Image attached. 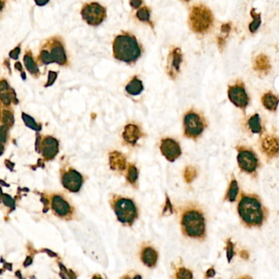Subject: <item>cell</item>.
Instances as JSON below:
<instances>
[{
    "instance_id": "12",
    "label": "cell",
    "mask_w": 279,
    "mask_h": 279,
    "mask_svg": "<svg viewBox=\"0 0 279 279\" xmlns=\"http://www.w3.org/2000/svg\"><path fill=\"white\" fill-rule=\"evenodd\" d=\"M51 205H52V211L57 216L67 218V219L72 218V213H73L72 206L61 195H52Z\"/></svg>"
},
{
    "instance_id": "21",
    "label": "cell",
    "mask_w": 279,
    "mask_h": 279,
    "mask_svg": "<svg viewBox=\"0 0 279 279\" xmlns=\"http://www.w3.org/2000/svg\"><path fill=\"white\" fill-rule=\"evenodd\" d=\"M110 165L114 171H122L126 170V159L122 153L113 152L110 154Z\"/></svg>"
},
{
    "instance_id": "3",
    "label": "cell",
    "mask_w": 279,
    "mask_h": 279,
    "mask_svg": "<svg viewBox=\"0 0 279 279\" xmlns=\"http://www.w3.org/2000/svg\"><path fill=\"white\" fill-rule=\"evenodd\" d=\"M184 235L188 238L203 239L206 236V220L203 213L197 208H188L181 216Z\"/></svg>"
},
{
    "instance_id": "30",
    "label": "cell",
    "mask_w": 279,
    "mask_h": 279,
    "mask_svg": "<svg viewBox=\"0 0 279 279\" xmlns=\"http://www.w3.org/2000/svg\"><path fill=\"white\" fill-rule=\"evenodd\" d=\"M22 119L24 121L25 125L27 127L31 128L32 130H36V131L41 130V127L35 122V120L26 113H22Z\"/></svg>"
},
{
    "instance_id": "32",
    "label": "cell",
    "mask_w": 279,
    "mask_h": 279,
    "mask_svg": "<svg viewBox=\"0 0 279 279\" xmlns=\"http://www.w3.org/2000/svg\"><path fill=\"white\" fill-rule=\"evenodd\" d=\"M138 171L134 164H130L127 174V180L130 184H135L138 180Z\"/></svg>"
},
{
    "instance_id": "11",
    "label": "cell",
    "mask_w": 279,
    "mask_h": 279,
    "mask_svg": "<svg viewBox=\"0 0 279 279\" xmlns=\"http://www.w3.org/2000/svg\"><path fill=\"white\" fill-rule=\"evenodd\" d=\"M83 177L79 172L73 169L66 171L62 176V184L67 190L72 193H78L82 186Z\"/></svg>"
},
{
    "instance_id": "6",
    "label": "cell",
    "mask_w": 279,
    "mask_h": 279,
    "mask_svg": "<svg viewBox=\"0 0 279 279\" xmlns=\"http://www.w3.org/2000/svg\"><path fill=\"white\" fill-rule=\"evenodd\" d=\"M111 206L115 211L117 219L125 225H132L138 217L136 206L134 201L129 198L114 196L111 201Z\"/></svg>"
},
{
    "instance_id": "15",
    "label": "cell",
    "mask_w": 279,
    "mask_h": 279,
    "mask_svg": "<svg viewBox=\"0 0 279 279\" xmlns=\"http://www.w3.org/2000/svg\"><path fill=\"white\" fill-rule=\"evenodd\" d=\"M261 150L268 157H274L279 154V140L273 135L266 134L261 140Z\"/></svg>"
},
{
    "instance_id": "4",
    "label": "cell",
    "mask_w": 279,
    "mask_h": 279,
    "mask_svg": "<svg viewBox=\"0 0 279 279\" xmlns=\"http://www.w3.org/2000/svg\"><path fill=\"white\" fill-rule=\"evenodd\" d=\"M38 61L42 65H48L54 63L63 67L67 65L68 60L61 37H52L41 46Z\"/></svg>"
},
{
    "instance_id": "41",
    "label": "cell",
    "mask_w": 279,
    "mask_h": 279,
    "mask_svg": "<svg viewBox=\"0 0 279 279\" xmlns=\"http://www.w3.org/2000/svg\"><path fill=\"white\" fill-rule=\"evenodd\" d=\"M15 68L18 70V71H19V72H21V76H22V78L24 80H26V73H25L24 71H23V68H22V64H21V63L17 62V63H15Z\"/></svg>"
},
{
    "instance_id": "34",
    "label": "cell",
    "mask_w": 279,
    "mask_h": 279,
    "mask_svg": "<svg viewBox=\"0 0 279 279\" xmlns=\"http://www.w3.org/2000/svg\"><path fill=\"white\" fill-rule=\"evenodd\" d=\"M226 252H227V258L229 262L231 261L232 259L234 258L235 252H234V244L232 243L230 239L227 241L226 244Z\"/></svg>"
},
{
    "instance_id": "39",
    "label": "cell",
    "mask_w": 279,
    "mask_h": 279,
    "mask_svg": "<svg viewBox=\"0 0 279 279\" xmlns=\"http://www.w3.org/2000/svg\"><path fill=\"white\" fill-rule=\"evenodd\" d=\"M230 31H231V24L230 23H226L221 26V33L225 34V35H229Z\"/></svg>"
},
{
    "instance_id": "44",
    "label": "cell",
    "mask_w": 279,
    "mask_h": 279,
    "mask_svg": "<svg viewBox=\"0 0 279 279\" xmlns=\"http://www.w3.org/2000/svg\"><path fill=\"white\" fill-rule=\"evenodd\" d=\"M240 255L241 257L243 258V259H244V260H247V259H248L249 258L248 253H247V251H241Z\"/></svg>"
},
{
    "instance_id": "24",
    "label": "cell",
    "mask_w": 279,
    "mask_h": 279,
    "mask_svg": "<svg viewBox=\"0 0 279 279\" xmlns=\"http://www.w3.org/2000/svg\"><path fill=\"white\" fill-rule=\"evenodd\" d=\"M143 82L137 76H134L126 86V91L130 95H139L143 91Z\"/></svg>"
},
{
    "instance_id": "7",
    "label": "cell",
    "mask_w": 279,
    "mask_h": 279,
    "mask_svg": "<svg viewBox=\"0 0 279 279\" xmlns=\"http://www.w3.org/2000/svg\"><path fill=\"white\" fill-rule=\"evenodd\" d=\"M206 123L201 116L194 110H189L184 117V130L185 136L196 139L203 132Z\"/></svg>"
},
{
    "instance_id": "29",
    "label": "cell",
    "mask_w": 279,
    "mask_h": 279,
    "mask_svg": "<svg viewBox=\"0 0 279 279\" xmlns=\"http://www.w3.org/2000/svg\"><path fill=\"white\" fill-rule=\"evenodd\" d=\"M2 122L3 125L9 128L12 127L14 125V117L11 110H2Z\"/></svg>"
},
{
    "instance_id": "23",
    "label": "cell",
    "mask_w": 279,
    "mask_h": 279,
    "mask_svg": "<svg viewBox=\"0 0 279 279\" xmlns=\"http://www.w3.org/2000/svg\"><path fill=\"white\" fill-rule=\"evenodd\" d=\"M263 106L270 111H275L277 110L279 103V98L277 96L274 95L273 93L268 92L264 93L261 98Z\"/></svg>"
},
{
    "instance_id": "36",
    "label": "cell",
    "mask_w": 279,
    "mask_h": 279,
    "mask_svg": "<svg viewBox=\"0 0 279 279\" xmlns=\"http://www.w3.org/2000/svg\"><path fill=\"white\" fill-rule=\"evenodd\" d=\"M57 77H58V73L56 72H52V71H49L48 72V82L44 85V87H49L51 85H53L55 82V80H57Z\"/></svg>"
},
{
    "instance_id": "42",
    "label": "cell",
    "mask_w": 279,
    "mask_h": 279,
    "mask_svg": "<svg viewBox=\"0 0 279 279\" xmlns=\"http://www.w3.org/2000/svg\"><path fill=\"white\" fill-rule=\"evenodd\" d=\"M48 2L49 0H35V5L39 7L45 6Z\"/></svg>"
},
{
    "instance_id": "2",
    "label": "cell",
    "mask_w": 279,
    "mask_h": 279,
    "mask_svg": "<svg viewBox=\"0 0 279 279\" xmlns=\"http://www.w3.org/2000/svg\"><path fill=\"white\" fill-rule=\"evenodd\" d=\"M113 56L117 60L126 63H133L142 54L139 42L130 33L117 35L113 44Z\"/></svg>"
},
{
    "instance_id": "5",
    "label": "cell",
    "mask_w": 279,
    "mask_h": 279,
    "mask_svg": "<svg viewBox=\"0 0 279 279\" xmlns=\"http://www.w3.org/2000/svg\"><path fill=\"white\" fill-rule=\"evenodd\" d=\"M213 23L214 17L207 7L198 5L192 8L188 17V25L193 32L205 34L210 31Z\"/></svg>"
},
{
    "instance_id": "17",
    "label": "cell",
    "mask_w": 279,
    "mask_h": 279,
    "mask_svg": "<svg viewBox=\"0 0 279 279\" xmlns=\"http://www.w3.org/2000/svg\"><path fill=\"white\" fill-rule=\"evenodd\" d=\"M122 136L126 143L130 145H134L141 137L143 136V134L141 132L139 126L134 124H130L125 127Z\"/></svg>"
},
{
    "instance_id": "20",
    "label": "cell",
    "mask_w": 279,
    "mask_h": 279,
    "mask_svg": "<svg viewBox=\"0 0 279 279\" xmlns=\"http://www.w3.org/2000/svg\"><path fill=\"white\" fill-rule=\"evenodd\" d=\"M271 68L272 67H271L270 62L266 55L261 53L255 58L254 62V69L255 72L262 75H267L270 72Z\"/></svg>"
},
{
    "instance_id": "14",
    "label": "cell",
    "mask_w": 279,
    "mask_h": 279,
    "mask_svg": "<svg viewBox=\"0 0 279 279\" xmlns=\"http://www.w3.org/2000/svg\"><path fill=\"white\" fill-rule=\"evenodd\" d=\"M183 63L182 51L180 48H174L170 52L168 58V65H167V72L171 78H176L178 74L180 73V67Z\"/></svg>"
},
{
    "instance_id": "27",
    "label": "cell",
    "mask_w": 279,
    "mask_h": 279,
    "mask_svg": "<svg viewBox=\"0 0 279 279\" xmlns=\"http://www.w3.org/2000/svg\"><path fill=\"white\" fill-rule=\"evenodd\" d=\"M238 184L236 180H232L231 184H230V188H229V191H228L227 193V198L229 201H233L236 200L237 197H238Z\"/></svg>"
},
{
    "instance_id": "31",
    "label": "cell",
    "mask_w": 279,
    "mask_h": 279,
    "mask_svg": "<svg viewBox=\"0 0 279 279\" xmlns=\"http://www.w3.org/2000/svg\"><path fill=\"white\" fill-rule=\"evenodd\" d=\"M197 170L194 167L188 166L184 171V180L187 183L193 182L195 178L197 177Z\"/></svg>"
},
{
    "instance_id": "40",
    "label": "cell",
    "mask_w": 279,
    "mask_h": 279,
    "mask_svg": "<svg viewBox=\"0 0 279 279\" xmlns=\"http://www.w3.org/2000/svg\"><path fill=\"white\" fill-rule=\"evenodd\" d=\"M142 4H143V0H130V6L134 9H139Z\"/></svg>"
},
{
    "instance_id": "26",
    "label": "cell",
    "mask_w": 279,
    "mask_h": 279,
    "mask_svg": "<svg viewBox=\"0 0 279 279\" xmlns=\"http://www.w3.org/2000/svg\"><path fill=\"white\" fill-rule=\"evenodd\" d=\"M251 16L253 21L251 24L249 25V31L254 34L258 31V29L260 28L261 25V15L260 13H256L255 8H252L251 10Z\"/></svg>"
},
{
    "instance_id": "45",
    "label": "cell",
    "mask_w": 279,
    "mask_h": 279,
    "mask_svg": "<svg viewBox=\"0 0 279 279\" xmlns=\"http://www.w3.org/2000/svg\"><path fill=\"white\" fill-rule=\"evenodd\" d=\"M27 263H26V264H24L25 266H27V265H29V264H31V262H32V260H31V257L27 258Z\"/></svg>"
},
{
    "instance_id": "13",
    "label": "cell",
    "mask_w": 279,
    "mask_h": 279,
    "mask_svg": "<svg viewBox=\"0 0 279 279\" xmlns=\"http://www.w3.org/2000/svg\"><path fill=\"white\" fill-rule=\"evenodd\" d=\"M160 148L163 156L171 162H174L182 153L180 144L172 139H162Z\"/></svg>"
},
{
    "instance_id": "9",
    "label": "cell",
    "mask_w": 279,
    "mask_h": 279,
    "mask_svg": "<svg viewBox=\"0 0 279 279\" xmlns=\"http://www.w3.org/2000/svg\"><path fill=\"white\" fill-rule=\"evenodd\" d=\"M238 166L246 173L254 174L259 166V160L251 150L239 147L238 154Z\"/></svg>"
},
{
    "instance_id": "16",
    "label": "cell",
    "mask_w": 279,
    "mask_h": 279,
    "mask_svg": "<svg viewBox=\"0 0 279 279\" xmlns=\"http://www.w3.org/2000/svg\"><path fill=\"white\" fill-rule=\"evenodd\" d=\"M59 142L54 138L46 136L42 141L41 152L46 160H52L59 153Z\"/></svg>"
},
{
    "instance_id": "25",
    "label": "cell",
    "mask_w": 279,
    "mask_h": 279,
    "mask_svg": "<svg viewBox=\"0 0 279 279\" xmlns=\"http://www.w3.org/2000/svg\"><path fill=\"white\" fill-rule=\"evenodd\" d=\"M248 126L251 132L254 134H261V120L259 114H255L249 119Z\"/></svg>"
},
{
    "instance_id": "35",
    "label": "cell",
    "mask_w": 279,
    "mask_h": 279,
    "mask_svg": "<svg viewBox=\"0 0 279 279\" xmlns=\"http://www.w3.org/2000/svg\"><path fill=\"white\" fill-rule=\"evenodd\" d=\"M2 201L5 204V206H9V207L13 208L15 207V202H14V200L9 195L5 194V193H3L2 194Z\"/></svg>"
},
{
    "instance_id": "43",
    "label": "cell",
    "mask_w": 279,
    "mask_h": 279,
    "mask_svg": "<svg viewBox=\"0 0 279 279\" xmlns=\"http://www.w3.org/2000/svg\"><path fill=\"white\" fill-rule=\"evenodd\" d=\"M214 274H215V271H214V268H210V269H208L207 272H206V277H214Z\"/></svg>"
},
{
    "instance_id": "19",
    "label": "cell",
    "mask_w": 279,
    "mask_h": 279,
    "mask_svg": "<svg viewBox=\"0 0 279 279\" xmlns=\"http://www.w3.org/2000/svg\"><path fill=\"white\" fill-rule=\"evenodd\" d=\"M141 260L148 268L156 266L158 260V254L153 247L147 246L142 249L140 253Z\"/></svg>"
},
{
    "instance_id": "46",
    "label": "cell",
    "mask_w": 279,
    "mask_h": 279,
    "mask_svg": "<svg viewBox=\"0 0 279 279\" xmlns=\"http://www.w3.org/2000/svg\"><path fill=\"white\" fill-rule=\"evenodd\" d=\"M184 1H185V2H189L190 0H184Z\"/></svg>"
},
{
    "instance_id": "10",
    "label": "cell",
    "mask_w": 279,
    "mask_h": 279,
    "mask_svg": "<svg viewBox=\"0 0 279 279\" xmlns=\"http://www.w3.org/2000/svg\"><path fill=\"white\" fill-rule=\"evenodd\" d=\"M228 96H229L230 102L235 105L237 107L244 110L248 106L250 97L246 91L243 82L238 81L235 85H230L228 89Z\"/></svg>"
},
{
    "instance_id": "1",
    "label": "cell",
    "mask_w": 279,
    "mask_h": 279,
    "mask_svg": "<svg viewBox=\"0 0 279 279\" xmlns=\"http://www.w3.org/2000/svg\"><path fill=\"white\" fill-rule=\"evenodd\" d=\"M238 212L244 225L248 227H260L265 219L264 206L254 195L242 196L238 203Z\"/></svg>"
},
{
    "instance_id": "8",
    "label": "cell",
    "mask_w": 279,
    "mask_h": 279,
    "mask_svg": "<svg viewBox=\"0 0 279 279\" xmlns=\"http://www.w3.org/2000/svg\"><path fill=\"white\" fill-rule=\"evenodd\" d=\"M80 13L83 20L89 26H99L106 18V9L98 3L87 4Z\"/></svg>"
},
{
    "instance_id": "37",
    "label": "cell",
    "mask_w": 279,
    "mask_h": 279,
    "mask_svg": "<svg viewBox=\"0 0 279 279\" xmlns=\"http://www.w3.org/2000/svg\"><path fill=\"white\" fill-rule=\"evenodd\" d=\"M20 52H21V45H18V47H16L14 49L10 51V52H9V57H10L12 59H13V60H18Z\"/></svg>"
},
{
    "instance_id": "38",
    "label": "cell",
    "mask_w": 279,
    "mask_h": 279,
    "mask_svg": "<svg viewBox=\"0 0 279 279\" xmlns=\"http://www.w3.org/2000/svg\"><path fill=\"white\" fill-rule=\"evenodd\" d=\"M8 126L3 125L1 126V141H2L3 145L6 143L7 141V132H8Z\"/></svg>"
},
{
    "instance_id": "28",
    "label": "cell",
    "mask_w": 279,
    "mask_h": 279,
    "mask_svg": "<svg viewBox=\"0 0 279 279\" xmlns=\"http://www.w3.org/2000/svg\"><path fill=\"white\" fill-rule=\"evenodd\" d=\"M150 10L147 7H143L138 10L136 13V17L140 22H148L150 23Z\"/></svg>"
},
{
    "instance_id": "33",
    "label": "cell",
    "mask_w": 279,
    "mask_h": 279,
    "mask_svg": "<svg viewBox=\"0 0 279 279\" xmlns=\"http://www.w3.org/2000/svg\"><path fill=\"white\" fill-rule=\"evenodd\" d=\"M176 277L178 278H193V275L190 270L185 268H180L176 273Z\"/></svg>"
},
{
    "instance_id": "18",
    "label": "cell",
    "mask_w": 279,
    "mask_h": 279,
    "mask_svg": "<svg viewBox=\"0 0 279 279\" xmlns=\"http://www.w3.org/2000/svg\"><path fill=\"white\" fill-rule=\"evenodd\" d=\"M0 90H1V101L5 106H9L12 102L16 104L18 103L15 91L10 88L9 83L7 82L5 79H2L1 80Z\"/></svg>"
},
{
    "instance_id": "22",
    "label": "cell",
    "mask_w": 279,
    "mask_h": 279,
    "mask_svg": "<svg viewBox=\"0 0 279 279\" xmlns=\"http://www.w3.org/2000/svg\"><path fill=\"white\" fill-rule=\"evenodd\" d=\"M23 61H24L25 67H26L27 71L31 73V76H35V77L40 76L39 67L37 66L35 59L33 58L31 50L26 51V54L24 55Z\"/></svg>"
}]
</instances>
